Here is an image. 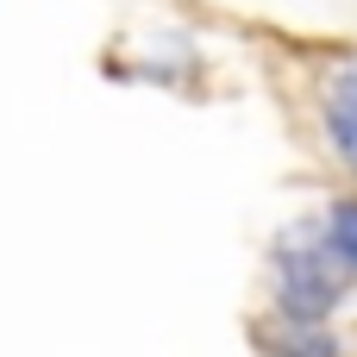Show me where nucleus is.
I'll list each match as a JSON object with an SVG mask.
<instances>
[{
	"label": "nucleus",
	"instance_id": "obj_3",
	"mask_svg": "<svg viewBox=\"0 0 357 357\" xmlns=\"http://www.w3.org/2000/svg\"><path fill=\"white\" fill-rule=\"evenodd\" d=\"M270 351L276 357H339V345L320 333V320H289L270 333Z\"/></svg>",
	"mask_w": 357,
	"mask_h": 357
},
{
	"label": "nucleus",
	"instance_id": "obj_2",
	"mask_svg": "<svg viewBox=\"0 0 357 357\" xmlns=\"http://www.w3.org/2000/svg\"><path fill=\"white\" fill-rule=\"evenodd\" d=\"M276 289H282L289 320H320V314L339 301V276L326 270V257H320V251H282Z\"/></svg>",
	"mask_w": 357,
	"mask_h": 357
},
{
	"label": "nucleus",
	"instance_id": "obj_1",
	"mask_svg": "<svg viewBox=\"0 0 357 357\" xmlns=\"http://www.w3.org/2000/svg\"><path fill=\"white\" fill-rule=\"evenodd\" d=\"M320 132H326L333 157L357 176V56L333 63L320 75Z\"/></svg>",
	"mask_w": 357,
	"mask_h": 357
},
{
	"label": "nucleus",
	"instance_id": "obj_4",
	"mask_svg": "<svg viewBox=\"0 0 357 357\" xmlns=\"http://www.w3.org/2000/svg\"><path fill=\"white\" fill-rule=\"evenodd\" d=\"M333 251H339L345 264H357V201L333 207Z\"/></svg>",
	"mask_w": 357,
	"mask_h": 357
}]
</instances>
